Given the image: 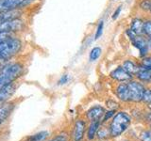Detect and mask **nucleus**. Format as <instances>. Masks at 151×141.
Instances as JSON below:
<instances>
[{
    "label": "nucleus",
    "mask_w": 151,
    "mask_h": 141,
    "mask_svg": "<svg viewBox=\"0 0 151 141\" xmlns=\"http://www.w3.org/2000/svg\"><path fill=\"white\" fill-rule=\"evenodd\" d=\"M25 70V66L18 61H12L5 64L0 69V89L18 81Z\"/></svg>",
    "instance_id": "f257e3e1"
},
{
    "label": "nucleus",
    "mask_w": 151,
    "mask_h": 141,
    "mask_svg": "<svg viewBox=\"0 0 151 141\" xmlns=\"http://www.w3.org/2000/svg\"><path fill=\"white\" fill-rule=\"evenodd\" d=\"M131 122L130 116L126 112H118L114 116L110 127V135L112 137L121 135L129 128Z\"/></svg>",
    "instance_id": "f03ea898"
},
{
    "label": "nucleus",
    "mask_w": 151,
    "mask_h": 141,
    "mask_svg": "<svg viewBox=\"0 0 151 141\" xmlns=\"http://www.w3.org/2000/svg\"><path fill=\"white\" fill-rule=\"evenodd\" d=\"M22 46L23 44L21 40L16 37H12L1 42L0 43V58L8 61L21 51Z\"/></svg>",
    "instance_id": "7ed1b4c3"
},
{
    "label": "nucleus",
    "mask_w": 151,
    "mask_h": 141,
    "mask_svg": "<svg viewBox=\"0 0 151 141\" xmlns=\"http://www.w3.org/2000/svg\"><path fill=\"white\" fill-rule=\"evenodd\" d=\"M35 0H0V12L23 9Z\"/></svg>",
    "instance_id": "20e7f679"
},
{
    "label": "nucleus",
    "mask_w": 151,
    "mask_h": 141,
    "mask_svg": "<svg viewBox=\"0 0 151 141\" xmlns=\"http://www.w3.org/2000/svg\"><path fill=\"white\" fill-rule=\"evenodd\" d=\"M25 28V23L20 18L0 23V33H16Z\"/></svg>",
    "instance_id": "39448f33"
},
{
    "label": "nucleus",
    "mask_w": 151,
    "mask_h": 141,
    "mask_svg": "<svg viewBox=\"0 0 151 141\" xmlns=\"http://www.w3.org/2000/svg\"><path fill=\"white\" fill-rule=\"evenodd\" d=\"M127 85H129V88L130 92V101L137 103L143 100L144 92L145 90L143 85L135 81H129V83Z\"/></svg>",
    "instance_id": "423d86ee"
},
{
    "label": "nucleus",
    "mask_w": 151,
    "mask_h": 141,
    "mask_svg": "<svg viewBox=\"0 0 151 141\" xmlns=\"http://www.w3.org/2000/svg\"><path fill=\"white\" fill-rule=\"evenodd\" d=\"M18 87H19V82L16 81L11 85H9L6 88L0 89V106H2L7 102H9L11 97L15 93Z\"/></svg>",
    "instance_id": "0eeeda50"
},
{
    "label": "nucleus",
    "mask_w": 151,
    "mask_h": 141,
    "mask_svg": "<svg viewBox=\"0 0 151 141\" xmlns=\"http://www.w3.org/2000/svg\"><path fill=\"white\" fill-rule=\"evenodd\" d=\"M15 106L16 103L14 101H9L2 106H0V127L9 120L13 110L15 109Z\"/></svg>",
    "instance_id": "6e6552de"
},
{
    "label": "nucleus",
    "mask_w": 151,
    "mask_h": 141,
    "mask_svg": "<svg viewBox=\"0 0 151 141\" xmlns=\"http://www.w3.org/2000/svg\"><path fill=\"white\" fill-rule=\"evenodd\" d=\"M131 42L139 50L141 56H145L147 55L149 51V44H148V41H146L145 38L142 37L141 35H137L135 37V39L131 41Z\"/></svg>",
    "instance_id": "1a4fd4ad"
},
{
    "label": "nucleus",
    "mask_w": 151,
    "mask_h": 141,
    "mask_svg": "<svg viewBox=\"0 0 151 141\" xmlns=\"http://www.w3.org/2000/svg\"><path fill=\"white\" fill-rule=\"evenodd\" d=\"M111 77L120 82L130 81L132 75L129 73L123 67H118L111 73Z\"/></svg>",
    "instance_id": "9d476101"
},
{
    "label": "nucleus",
    "mask_w": 151,
    "mask_h": 141,
    "mask_svg": "<svg viewBox=\"0 0 151 141\" xmlns=\"http://www.w3.org/2000/svg\"><path fill=\"white\" fill-rule=\"evenodd\" d=\"M21 15H23V11H21V9L0 12V23L6 22V21L15 20V19H19L21 17Z\"/></svg>",
    "instance_id": "9b49d317"
},
{
    "label": "nucleus",
    "mask_w": 151,
    "mask_h": 141,
    "mask_svg": "<svg viewBox=\"0 0 151 141\" xmlns=\"http://www.w3.org/2000/svg\"><path fill=\"white\" fill-rule=\"evenodd\" d=\"M85 126H86V124L81 120L76 122L74 127V132H73V141H80L83 138Z\"/></svg>",
    "instance_id": "f8f14e48"
},
{
    "label": "nucleus",
    "mask_w": 151,
    "mask_h": 141,
    "mask_svg": "<svg viewBox=\"0 0 151 141\" xmlns=\"http://www.w3.org/2000/svg\"><path fill=\"white\" fill-rule=\"evenodd\" d=\"M117 97L123 102L130 101V92L127 84H120L116 88Z\"/></svg>",
    "instance_id": "ddd939ff"
},
{
    "label": "nucleus",
    "mask_w": 151,
    "mask_h": 141,
    "mask_svg": "<svg viewBox=\"0 0 151 141\" xmlns=\"http://www.w3.org/2000/svg\"><path fill=\"white\" fill-rule=\"evenodd\" d=\"M105 114V110L104 108L101 106H93V108H91L88 113H87V117L90 120L92 121H96V120H99L100 118Z\"/></svg>",
    "instance_id": "4468645a"
},
{
    "label": "nucleus",
    "mask_w": 151,
    "mask_h": 141,
    "mask_svg": "<svg viewBox=\"0 0 151 141\" xmlns=\"http://www.w3.org/2000/svg\"><path fill=\"white\" fill-rule=\"evenodd\" d=\"M144 25L145 22H143L141 19H134L131 23L130 29L133 31L136 35H142L144 34Z\"/></svg>",
    "instance_id": "2eb2a0df"
},
{
    "label": "nucleus",
    "mask_w": 151,
    "mask_h": 141,
    "mask_svg": "<svg viewBox=\"0 0 151 141\" xmlns=\"http://www.w3.org/2000/svg\"><path fill=\"white\" fill-rule=\"evenodd\" d=\"M122 67L124 68L127 73H130L131 75L137 74L139 70H140V68L133 62V61H131V60H126L125 62L123 63Z\"/></svg>",
    "instance_id": "dca6fc26"
},
{
    "label": "nucleus",
    "mask_w": 151,
    "mask_h": 141,
    "mask_svg": "<svg viewBox=\"0 0 151 141\" xmlns=\"http://www.w3.org/2000/svg\"><path fill=\"white\" fill-rule=\"evenodd\" d=\"M136 75L141 81H144V82L151 81V70H145L143 68H140V70Z\"/></svg>",
    "instance_id": "f3484780"
},
{
    "label": "nucleus",
    "mask_w": 151,
    "mask_h": 141,
    "mask_svg": "<svg viewBox=\"0 0 151 141\" xmlns=\"http://www.w3.org/2000/svg\"><path fill=\"white\" fill-rule=\"evenodd\" d=\"M99 127V120L93 121V123L90 125V128L88 130V138L89 139H93L94 135H96V131L98 130Z\"/></svg>",
    "instance_id": "a211bd4d"
},
{
    "label": "nucleus",
    "mask_w": 151,
    "mask_h": 141,
    "mask_svg": "<svg viewBox=\"0 0 151 141\" xmlns=\"http://www.w3.org/2000/svg\"><path fill=\"white\" fill-rule=\"evenodd\" d=\"M47 135H48V133H47V132H45V131L40 132V133L32 135L31 137L28 138V141H44L47 137Z\"/></svg>",
    "instance_id": "6ab92c4d"
},
{
    "label": "nucleus",
    "mask_w": 151,
    "mask_h": 141,
    "mask_svg": "<svg viewBox=\"0 0 151 141\" xmlns=\"http://www.w3.org/2000/svg\"><path fill=\"white\" fill-rule=\"evenodd\" d=\"M101 52L102 50L100 47H93L90 53V61H96L100 56Z\"/></svg>",
    "instance_id": "aec40b11"
},
{
    "label": "nucleus",
    "mask_w": 151,
    "mask_h": 141,
    "mask_svg": "<svg viewBox=\"0 0 151 141\" xmlns=\"http://www.w3.org/2000/svg\"><path fill=\"white\" fill-rule=\"evenodd\" d=\"M142 68L145 70H151V56H145L142 60Z\"/></svg>",
    "instance_id": "412c9836"
},
{
    "label": "nucleus",
    "mask_w": 151,
    "mask_h": 141,
    "mask_svg": "<svg viewBox=\"0 0 151 141\" xmlns=\"http://www.w3.org/2000/svg\"><path fill=\"white\" fill-rule=\"evenodd\" d=\"M144 34L151 40V21L145 22L144 25Z\"/></svg>",
    "instance_id": "4be33fe9"
},
{
    "label": "nucleus",
    "mask_w": 151,
    "mask_h": 141,
    "mask_svg": "<svg viewBox=\"0 0 151 141\" xmlns=\"http://www.w3.org/2000/svg\"><path fill=\"white\" fill-rule=\"evenodd\" d=\"M12 37H15V33H0V43Z\"/></svg>",
    "instance_id": "5701e85b"
},
{
    "label": "nucleus",
    "mask_w": 151,
    "mask_h": 141,
    "mask_svg": "<svg viewBox=\"0 0 151 141\" xmlns=\"http://www.w3.org/2000/svg\"><path fill=\"white\" fill-rule=\"evenodd\" d=\"M103 27H104V22L101 21L100 23L98 24L97 29H96V36H94V39H96V40H98L99 38L101 37L102 33H103Z\"/></svg>",
    "instance_id": "b1692460"
},
{
    "label": "nucleus",
    "mask_w": 151,
    "mask_h": 141,
    "mask_svg": "<svg viewBox=\"0 0 151 141\" xmlns=\"http://www.w3.org/2000/svg\"><path fill=\"white\" fill-rule=\"evenodd\" d=\"M68 135L66 134H60L52 138L50 141H68Z\"/></svg>",
    "instance_id": "393cba45"
},
{
    "label": "nucleus",
    "mask_w": 151,
    "mask_h": 141,
    "mask_svg": "<svg viewBox=\"0 0 151 141\" xmlns=\"http://www.w3.org/2000/svg\"><path fill=\"white\" fill-rule=\"evenodd\" d=\"M142 141H151V131H145L141 134Z\"/></svg>",
    "instance_id": "a878e982"
},
{
    "label": "nucleus",
    "mask_w": 151,
    "mask_h": 141,
    "mask_svg": "<svg viewBox=\"0 0 151 141\" xmlns=\"http://www.w3.org/2000/svg\"><path fill=\"white\" fill-rule=\"evenodd\" d=\"M145 103H151V90L150 89H145L144 92V96H143V100Z\"/></svg>",
    "instance_id": "bb28decb"
},
{
    "label": "nucleus",
    "mask_w": 151,
    "mask_h": 141,
    "mask_svg": "<svg viewBox=\"0 0 151 141\" xmlns=\"http://www.w3.org/2000/svg\"><path fill=\"white\" fill-rule=\"evenodd\" d=\"M150 6H151V2L149 1V0H143L140 4L141 9H144V11H149Z\"/></svg>",
    "instance_id": "cd10ccee"
},
{
    "label": "nucleus",
    "mask_w": 151,
    "mask_h": 141,
    "mask_svg": "<svg viewBox=\"0 0 151 141\" xmlns=\"http://www.w3.org/2000/svg\"><path fill=\"white\" fill-rule=\"evenodd\" d=\"M97 135H98V137L99 138H106L107 135H108V132L106 131V129L101 128L100 130L98 131Z\"/></svg>",
    "instance_id": "c85d7f7f"
},
{
    "label": "nucleus",
    "mask_w": 151,
    "mask_h": 141,
    "mask_svg": "<svg viewBox=\"0 0 151 141\" xmlns=\"http://www.w3.org/2000/svg\"><path fill=\"white\" fill-rule=\"evenodd\" d=\"M68 80H69V76L67 74H64L59 80V85H64V84H66L68 82Z\"/></svg>",
    "instance_id": "c756f323"
},
{
    "label": "nucleus",
    "mask_w": 151,
    "mask_h": 141,
    "mask_svg": "<svg viewBox=\"0 0 151 141\" xmlns=\"http://www.w3.org/2000/svg\"><path fill=\"white\" fill-rule=\"evenodd\" d=\"M114 114V110H111V111H109V112H107V113H105L104 114V119H103V121H106V120H108Z\"/></svg>",
    "instance_id": "7c9ffc66"
},
{
    "label": "nucleus",
    "mask_w": 151,
    "mask_h": 141,
    "mask_svg": "<svg viewBox=\"0 0 151 141\" xmlns=\"http://www.w3.org/2000/svg\"><path fill=\"white\" fill-rule=\"evenodd\" d=\"M121 9H122V7L121 6H119V7H118L115 9V11L113 12V14H112V19H113V20H115V19H117V17L119 16V14L121 12Z\"/></svg>",
    "instance_id": "2f4dec72"
},
{
    "label": "nucleus",
    "mask_w": 151,
    "mask_h": 141,
    "mask_svg": "<svg viewBox=\"0 0 151 141\" xmlns=\"http://www.w3.org/2000/svg\"><path fill=\"white\" fill-rule=\"evenodd\" d=\"M147 120H148L149 121H151V112H150L149 114L147 115Z\"/></svg>",
    "instance_id": "473e14b6"
},
{
    "label": "nucleus",
    "mask_w": 151,
    "mask_h": 141,
    "mask_svg": "<svg viewBox=\"0 0 151 141\" xmlns=\"http://www.w3.org/2000/svg\"><path fill=\"white\" fill-rule=\"evenodd\" d=\"M149 11H150V12H151V6H150V9H149Z\"/></svg>",
    "instance_id": "72a5a7b5"
}]
</instances>
